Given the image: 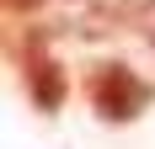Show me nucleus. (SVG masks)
<instances>
[{
	"label": "nucleus",
	"instance_id": "f03ea898",
	"mask_svg": "<svg viewBox=\"0 0 155 149\" xmlns=\"http://www.w3.org/2000/svg\"><path fill=\"white\" fill-rule=\"evenodd\" d=\"M16 64H21V80H27V96H32V106L54 117V112L64 106V69H59V59L48 53L43 32H27V43H21Z\"/></svg>",
	"mask_w": 155,
	"mask_h": 149
},
{
	"label": "nucleus",
	"instance_id": "20e7f679",
	"mask_svg": "<svg viewBox=\"0 0 155 149\" xmlns=\"http://www.w3.org/2000/svg\"><path fill=\"white\" fill-rule=\"evenodd\" d=\"M150 37H155V32H150Z\"/></svg>",
	"mask_w": 155,
	"mask_h": 149
},
{
	"label": "nucleus",
	"instance_id": "7ed1b4c3",
	"mask_svg": "<svg viewBox=\"0 0 155 149\" xmlns=\"http://www.w3.org/2000/svg\"><path fill=\"white\" fill-rule=\"evenodd\" d=\"M5 5H11V11H21V5H27V0H5Z\"/></svg>",
	"mask_w": 155,
	"mask_h": 149
},
{
	"label": "nucleus",
	"instance_id": "f257e3e1",
	"mask_svg": "<svg viewBox=\"0 0 155 149\" xmlns=\"http://www.w3.org/2000/svg\"><path fill=\"white\" fill-rule=\"evenodd\" d=\"M86 101L102 122H134L144 106L155 101V85L144 74H134L128 64H91L86 69Z\"/></svg>",
	"mask_w": 155,
	"mask_h": 149
}]
</instances>
